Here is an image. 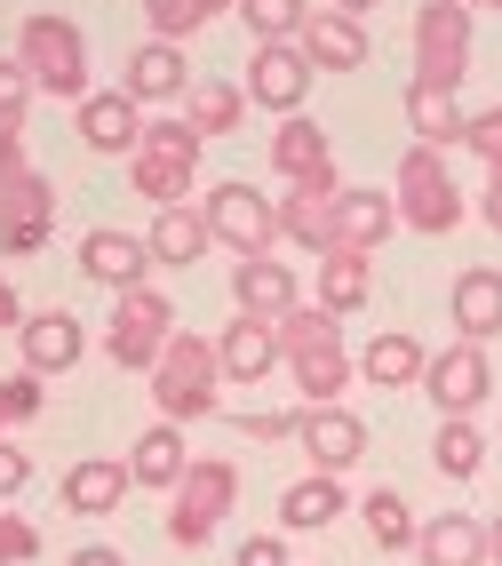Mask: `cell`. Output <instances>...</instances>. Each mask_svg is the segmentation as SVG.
Returning a JSON list of instances; mask_svg holds the SVG:
<instances>
[{
  "label": "cell",
  "instance_id": "c3c4849f",
  "mask_svg": "<svg viewBox=\"0 0 502 566\" xmlns=\"http://www.w3.org/2000/svg\"><path fill=\"white\" fill-rule=\"evenodd\" d=\"M487 566H502V511L487 518Z\"/></svg>",
  "mask_w": 502,
  "mask_h": 566
},
{
  "label": "cell",
  "instance_id": "5bb4252c",
  "mask_svg": "<svg viewBox=\"0 0 502 566\" xmlns=\"http://www.w3.org/2000/svg\"><path fill=\"white\" fill-rule=\"evenodd\" d=\"M248 104H263V112H303V96H312V64H303V49L295 41H255V64H248Z\"/></svg>",
  "mask_w": 502,
  "mask_h": 566
},
{
  "label": "cell",
  "instance_id": "7a4b0ae2",
  "mask_svg": "<svg viewBox=\"0 0 502 566\" xmlns=\"http://www.w3.org/2000/svg\"><path fill=\"white\" fill-rule=\"evenodd\" d=\"M56 240V184L24 160V128H0V255H41Z\"/></svg>",
  "mask_w": 502,
  "mask_h": 566
},
{
  "label": "cell",
  "instance_id": "f6af8a7d",
  "mask_svg": "<svg viewBox=\"0 0 502 566\" xmlns=\"http://www.w3.org/2000/svg\"><path fill=\"white\" fill-rule=\"evenodd\" d=\"M64 566H128V551H112V543H81Z\"/></svg>",
  "mask_w": 502,
  "mask_h": 566
},
{
  "label": "cell",
  "instance_id": "d590c367",
  "mask_svg": "<svg viewBox=\"0 0 502 566\" xmlns=\"http://www.w3.org/2000/svg\"><path fill=\"white\" fill-rule=\"evenodd\" d=\"M231 9V0H144V24H151V41H191V32H200V24H216Z\"/></svg>",
  "mask_w": 502,
  "mask_h": 566
},
{
  "label": "cell",
  "instance_id": "836d02e7",
  "mask_svg": "<svg viewBox=\"0 0 502 566\" xmlns=\"http://www.w3.org/2000/svg\"><path fill=\"white\" fill-rule=\"evenodd\" d=\"M375 255H320V312H359L367 304V287H375V272H367Z\"/></svg>",
  "mask_w": 502,
  "mask_h": 566
},
{
  "label": "cell",
  "instance_id": "4fadbf2b",
  "mask_svg": "<svg viewBox=\"0 0 502 566\" xmlns=\"http://www.w3.org/2000/svg\"><path fill=\"white\" fill-rule=\"evenodd\" d=\"M295 447L312 455V471H327V479H343L359 455H367V423L352 407H295Z\"/></svg>",
  "mask_w": 502,
  "mask_h": 566
},
{
  "label": "cell",
  "instance_id": "6da1fadb",
  "mask_svg": "<svg viewBox=\"0 0 502 566\" xmlns=\"http://www.w3.org/2000/svg\"><path fill=\"white\" fill-rule=\"evenodd\" d=\"M280 335V367H287V384L303 391V407H335L343 391H352V352H343V319L320 312V304H295L272 319Z\"/></svg>",
  "mask_w": 502,
  "mask_h": 566
},
{
  "label": "cell",
  "instance_id": "8fae6325",
  "mask_svg": "<svg viewBox=\"0 0 502 566\" xmlns=\"http://www.w3.org/2000/svg\"><path fill=\"white\" fill-rule=\"evenodd\" d=\"M415 391H431V407L439 415H479L487 399H494V367H487V344H454L447 352H431L422 359V384Z\"/></svg>",
  "mask_w": 502,
  "mask_h": 566
},
{
  "label": "cell",
  "instance_id": "7402d4cb",
  "mask_svg": "<svg viewBox=\"0 0 502 566\" xmlns=\"http://www.w3.org/2000/svg\"><path fill=\"white\" fill-rule=\"evenodd\" d=\"M121 88H128L136 104H184V96H191V64H184L176 41H144V49L128 56V72H121Z\"/></svg>",
  "mask_w": 502,
  "mask_h": 566
},
{
  "label": "cell",
  "instance_id": "681fc988",
  "mask_svg": "<svg viewBox=\"0 0 502 566\" xmlns=\"http://www.w3.org/2000/svg\"><path fill=\"white\" fill-rule=\"evenodd\" d=\"M335 9H343V17H367V9H375V0H335Z\"/></svg>",
  "mask_w": 502,
  "mask_h": 566
},
{
  "label": "cell",
  "instance_id": "8d00e7d4",
  "mask_svg": "<svg viewBox=\"0 0 502 566\" xmlns=\"http://www.w3.org/2000/svg\"><path fill=\"white\" fill-rule=\"evenodd\" d=\"M231 9H240V24L255 41H295L303 17H312V0H231Z\"/></svg>",
  "mask_w": 502,
  "mask_h": 566
},
{
  "label": "cell",
  "instance_id": "30bf717a",
  "mask_svg": "<svg viewBox=\"0 0 502 566\" xmlns=\"http://www.w3.org/2000/svg\"><path fill=\"white\" fill-rule=\"evenodd\" d=\"M208 232H216V248H231V255H272L280 248V200H263L255 184H240V176H223V184H208Z\"/></svg>",
  "mask_w": 502,
  "mask_h": 566
},
{
  "label": "cell",
  "instance_id": "cb8c5ba5",
  "mask_svg": "<svg viewBox=\"0 0 502 566\" xmlns=\"http://www.w3.org/2000/svg\"><path fill=\"white\" fill-rule=\"evenodd\" d=\"M216 359H223V384H263V375L280 367L272 319H231V327L216 335Z\"/></svg>",
  "mask_w": 502,
  "mask_h": 566
},
{
  "label": "cell",
  "instance_id": "9a60e30c",
  "mask_svg": "<svg viewBox=\"0 0 502 566\" xmlns=\"http://www.w3.org/2000/svg\"><path fill=\"white\" fill-rule=\"evenodd\" d=\"M81 272L112 295L128 287H151V248L136 232H121V223H96V232H81Z\"/></svg>",
  "mask_w": 502,
  "mask_h": 566
},
{
  "label": "cell",
  "instance_id": "b9f144b4",
  "mask_svg": "<svg viewBox=\"0 0 502 566\" xmlns=\"http://www.w3.org/2000/svg\"><path fill=\"white\" fill-rule=\"evenodd\" d=\"M24 486H32V455H24V447H9V439H0V503H17Z\"/></svg>",
  "mask_w": 502,
  "mask_h": 566
},
{
  "label": "cell",
  "instance_id": "4316f807",
  "mask_svg": "<svg viewBox=\"0 0 502 566\" xmlns=\"http://www.w3.org/2000/svg\"><path fill=\"white\" fill-rule=\"evenodd\" d=\"M144 248H151V263H176V272H191V263L216 248V232H208V216L184 200V208H160V216H151Z\"/></svg>",
  "mask_w": 502,
  "mask_h": 566
},
{
  "label": "cell",
  "instance_id": "7c38bea8",
  "mask_svg": "<svg viewBox=\"0 0 502 566\" xmlns=\"http://www.w3.org/2000/svg\"><path fill=\"white\" fill-rule=\"evenodd\" d=\"M391 232H399L391 192H375V184H343V192L327 200V248L320 255H375Z\"/></svg>",
  "mask_w": 502,
  "mask_h": 566
},
{
  "label": "cell",
  "instance_id": "ab89813d",
  "mask_svg": "<svg viewBox=\"0 0 502 566\" xmlns=\"http://www.w3.org/2000/svg\"><path fill=\"white\" fill-rule=\"evenodd\" d=\"M24 104H32V72L17 56H0V128H24Z\"/></svg>",
  "mask_w": 502,
  "mask_h": 566
},
{
  "label": "cell",
  "instance_id": "2e32d148",
  "mask_svg": "<svg viewBox=\"0 0 502 566\" xmlns=\"http://www.w3.org/2000/svg\"><path fill=\"white\" fill-rule=\"evenodd\" d=\"M72 120H81V144H88V153L121 160V153H136V136H144V104H136L128 88H88L81 104H72Z\"/></svg>",
  "mask_w": 502,
  "mask_h": 566
},
{
  "label": "cell",
  "instance_id": "484cf974",
  "mask_svg": "<svg viewBox=\"0 0 502 566\" xmlns=\"http://www.w3.org/2000/svg\"><path fill=\"white\" fill-rule=\"evenodd\" d=\"M191 471V447H184V423H151L136 447H128V486H151V495H168V486Z\"/></svg>",
  "mask_w": 502,
  "mask_h": 566
},
{
  "label": "cell",
  "instance_id": "f546056e",
  "mask_svg": "<svg viewBox=\"0 0 502 566\" xmlns=\"http://www.w3.org/2000/svg\"><path fill=\"white\" fill-rule=\"evenodd\" d=\"M462 120H471V112H462L447 88L407 81V128H415V144H431V153H454V144H462Z\"/></svg>",
  "mask_w": 502,
  "mask_h": 566
},
{
  "label": "cell",
  "instance_id": "ffe728a7",
  "mask_svg": "<svg viewBox=\"0 0 502 566\" xmlns=\"http://www.w3.org/2000/svg\"><path fill=\"white\" fill-rule=\"evenodd\" d=\"M231 304H240V319H280L303 304V287L280 255H248V263H231Z\"/></svg>",
  "mask_w": 502,
  "mask_h": 566
},
{
  "label": "cell",
  "instance_id": "ba28073f",
  "mask_svg": "<svg viewBox=\"0 0 502 566\" xmlns=\"http://www.w3.org/2000/svg\"><path fill=\"white\" fill-rule=\"evenodd\" d=\"M471 32H479V17L462 0H422L415 9V81L454 96L471 81Z\"/></svg>",
  "mask_w": 502,
  "mask_h": 566
},
{
  "label": "cell",
  "instance_id": "f1b7e54d",
  "mask_svg": "<svg viewBox=\"0 0 502 566\" xmlns=\"http://www.w3.org/2000/svg\"><path fill=\"white\" fill-rule=\"evenodd\" d=\"M343 511V479H327V471H312V479H295L287 495H280V535H320V526H335Z\"/></svg>",
  "mask_w": 502,
  "mask_h": 566
},
{
  "label": "cell",
  "instance_id": "e575fe53",
  "mask_svg": "<svg viewBox=\"0 0 502 566\" xmlns=\"http://www.w3.org/2000/svg\"><path fill=\"white\" fill-rule=\"evenodd\" d=\"M359 518H367V543L375 551H415V511H407V495H399V486H375V495L359 503Z\"/></svg>",
  "mask_w": 502,
  "mask_h": 566
},
{
  "label": "cell",
  "instance_id": "e0dca14e",
  "mask_svg": "<svg viewBox=\"0 0 502 566\" xmlns=\"http://www.w3.org/2000/svg\"><path fill=\"white\" fill-rule=\"evenodd\" d=\"M272 168H280L287 192H295V184H343V176H335V144H327V128L303 120V112H287V120L272 128Z\"/></svg>",
  "mask_w": 502,
  "mask_h": 566
},
{
  "label": "cell",
  "instance_id": "3957f363",
  "mask_svg": "<svg viewBox=\"0 0 502 566\" xmlns=\"http://www.w3.org/2000/svg\"><path fill=\"white\" fill-rule=\"evenodd\" d=\"M151 407H160V423H208L223 407V359L208 335H168L160 367H151Z\"/></svg>",
  "mask_w": 502,
  "mask_h": 566
},
{
  "label": "cell",
  "instance_id": "1f68e13d",
  "mask_svg": "<svg viewBox=\"0 0 502 566\" xmlns=\"http://www.w3.org/2000/svg\"><path fill=\"white\" fill-rule=\"evenodd\" d=\"M343 192V184H295V192L280 200V240H295V248H327V200Z\"/></svg>",
  "mask_w": 502,
  "mask_h": 566
},
{
  "label": "cell",
  "instance_id": "8992f818",
  "mask_svg": "<svg viewBox=\"0 0 502 566\" xmlns=\"http://www.w3.org/2000/svg\"><path fill=\"white\" fill-rule=\"evenodd\" d=\"M200 153H208V136H191L184 120H144L136 153H128V184L151 208H184L191 184H200Z\"/></svg>",
  "mask_w": 502,
  "mask_h": 566
},
{
  "label": "cell",
  "instance_id": "74e56055",
  "mask_svg": "<svg viewBox=\"0 0 502 566\" xmlns=\"http://www.w3.org/2000/svg\"><path fill=\"white\" fill-rule=\"evenodd\" d=\"M41 399H49V391H41V375H32V367L9 375V384H0V439H9L17 423H32V415H41Z\"/></svg>",
  "mask_w": 502,
  "mask_h": 566
},
{
  "label": "cell",
  "instance_id": "4dcf8cb0",
  "mask_svg": "<svg viewBox=\"0 0 502 566\" xmlns=\"http://www.w3.org/2000/svg\"><path fill=\"white\" fill-rule=\"evenodd\" d=\"M248 120V88H231V81H191L184 96V128L191 136H223V128H240Z\"/></svg>",
  "mask_w": 502,
  "mask_h": 566
},
{
  "label": "cell",
  "instance_id": "277c9868",
  "mask_svg": "<svg viewBox=\"0 0 502 566\" xmlns=\"http://www.w3.org/2000/svg\"><path fill=\"white\" fill-rule=\"evenodd\" d=\"M391 208H399L407 232H422V240H447L454 223L471 216V200H462L447 153H431V144H407V160H399V176H391Z\"/></svg>",
  "mask_w": 502,
  "mask_h": 566
},
{
  "label": "cell",
  "instance_id": "7dc6e473",
  "mask_svg": "<svg viewBox=\"0 0 502 566\" xmlns=\"http://www.w3.org/2000/svg\"><path fill=\"white\" fill-rule=\"evenodd\" d=\"M0 327H24V304H17V287L0 280Z\"/></svg>",
  "mask_w": 502,
  "mask_h": 566
},
{
  "label": "cell",
  "instance_id": "52a82bcc",
  "mask_svg": "<svg viewBox=\"0 0 502 566\" xmlns=\"http://www.w3.org/2000/svg\"><path fill=\"white\" fill-rule=\"evenodd\" d=\"M231 503H240V463L191 455V471L168 486V543H176V551H200L216 526L231 518Z\"/></svg>",
  "mask_w": 502,
  "mask_h": 566
},
{
  "label": "cell",
  "instance_id": "83f0119b",
  "mask_svg": "<svg viewBox=\"0 0 502 566\" xmlns=\"http://www.w3.org/2000/svg\"><path fill=\"white\" fill-rule=\"evenodd\" d=\"M422 359H431V352H422L407 327H391V335H375V344H367L352 367L367 375L375 391H415V384H422Z\"/></svg>",
  "mask_w": 502,
  "mask_h": 566
},
{
  "label": "cell",
  "instance_id": "44dd1931",
  "mask_svg": "<svg viewBox=\"0 0 502 566\" xmlns=\"http://www.w3.org/2000/svg\"><path fill=\"white\" fill-rule=\"evenodd\" d=\"M17 335H24V367L32 375H72V367L88 359V335H81L72 312H24Z\"/></svg>",
  "mask_w": 502,
  "mask_h": 566
},
{
  "label": "cell",
  "instance_id": "603a6c76",
  "mask_svg": "<svg viewBox=\"0 0 502 566\" xmlns=\"http://www.w3.org/2000/svg\"><path fill=\"white\" fill-rule=\"evenodd\" d=\"M415 558L422 566H487V518L471 511H439L415 526Z\"/></svg>",
  "mask_w": 502,
  "mask_h": 566
},
{
  "label": "cell",
  "instance_id": "f907efd6",
  "mask_svg": "<svg viewBox=\"0 0 502 566\" xmlns=\"http://www.w3.org/2000/svg\"><path fill=\"white\" fill-rule=\"evenodd\" d=\"M462 9H471V17H479V9H502V0H462Z\"/></svg>",
  "mask_w": 502,
  "mask_h": 566
},
{
  "label": "cell",
  "instance_id": "5b68a950",
  "mask_svg": "<svg viewBox=\"0 0 502 566\" xmlns=\"http://www.w3.org/2000/svg\"><path fill=\"white\" fill-rule=\"evenodd\" d=\"M17 64L32 72V88L56 96V104H81L88 96V32L72 17H24L17 24Z\"/></svg>",
  "mask_w": 502,
  "mask_h": 566
},
{
  "label": "cell",
  "instance_id": "ac0fdd59",
  "mask_svg": "<svg viewBox=\"0 0 502 566\" xmlns=\"http://www.w3.org/2000/svg\"><path fill=\"white\" fill-rule=\"evenodd\" d=\"M295 49H303V64H312V72H359V64H367V24L343 17V9H312V17H303V32H295Z\"/></svg>",
  "mask_w": 502,
  "mask_h": 566
},
{
  "label": "cell",
  "instance_id": "7bdbcfd3",
  "mask_svg": "<svg viewBox=\"0 0 502 566\" xmlns=\"http://www.w3.org/2000/svg\"><path fill=\"white\" fill-rule=\"evenodd\" d=\"M231 566H287V535H248L231 551Z\"/></svg>",
  "mask_w": 502,
  "mask_h": 566
},
{
  "label": "cell",
  "instance_id": "f35d334b",
  "mask_svg": "<svg viewBox=\"0 0 502 566\" xmlns=\"http://www.w3.org/2000/svg\"><path fill=\"white\" fill-rule=\"evenodd\" d=\"M462 153H479L487 176H502V104H487V112H471V120H462Z\"/></svg>",
  "mask_w": 502,
  "mask_h": 566
},
{
  "label": "cell",
  "instance_id": "816d5d0a",
  "mask_svg": "<svg viewBox=\"0 0 502 566\" xmlns=\"http://www.w3.org/2000/svg\"><path fill=\"white\" fill-rule=\"evenodd\" d=\"M494 431H502V407H494Z\"/></svg>",
  "mask_w": 502,
  "mask_h": 566
},
{
  "label": "cell",
  "instance_id": "60d3db41",
  "mask_svg": "<svg viewBox=\"0 0 502 566\" xmlns=\"http://www.w3.org/2000/svg\"><path fill=\"white\" fill-rule=\"evenodd\" d=\"M32 558H41V526L0 511V566H32Z\"/></svg>",
  "mask_w": 502,
  "mask_h": 566
},
{
  "label": "cell",
  "instance_id": "bcb514c9",
  "mask_svg": "<svg viewBox=\"0 0 502 566\" xmlns=\"http://www.w3.org/2000/svg\"><path fill=\"white\" fill-rule=\"evenodd\" d=\"M479 216H487L494 232H502V176H487V192H479Z\"/></svg>",
  "mask_w": 502,
  "mask_h": 566
},
{
  "label": "cell",
  "instance_id": "ee69618b",
  "mask_svg": "<svg viewBox=\"0 0 502 566\" xmlns=\"http://www.w3.org/2000/svg\"><path fill=\"white\" fill-rule=\"evenodd\" d=\"M240 431H248V439H295V415H255V407H248Z\"/></svg>",
  "mask_w": 502,
  "mask_h": 566
},
{
  "label": "cell",
  "instance_id": "9c48e42d",
  "mask_svg": "<svg viewBox=\"0 0 502 566\" xmlns=\"http://www.w3.org/2000/svg\"><path fill=\"white\" fill-rule=\"evenodd\" d=\"M168 335H176V304L160 287H128L121 304H112V327H104V359L112 367H128V375H151L168 352Z\"/></svg>",
  "mask_w": 502,
  "mask_h": 566
},
{
  "label": "cell",
  "instance_id": "d4e9b609",
  "mask_svg": "<svg viewBox=\"0 0 502 566\" xmlns=\"http://www.w3.org/2000/svg\"><path fill=\"white\" fill-rule=\"evenodd\" d=\"M121 503H128V463L88 455V463L64 471V511H72V518H112Z\"/></svg>",
  "mask_w": 502,
  "mask_h": 566
},
{
  "label": "cell",
  "instance_id": "d6a6232c",
  "mask_svg": "<svg viewBox=\"0 0 502 566\" xmlns=\"http://www.w3.org/2000/svg\"><path fill=\"white\" fill-rule=\"evenodd\" d=\"M431 463H439V479H454V486L487 471V439H479V423H471V415H439Z\"/></svg>",
  "mask_w": 502,
  "mask_h": 566
},
{
  "label": "cell",
  "instance_id": "d6986e66",
  "mask_svg": "<svg viewBox=\"0 0 502 566\" xmlns=\"http://www.w3.org/2000/svg\"><path fill=\"white\" fill-rule=\"evenodd\" d=\"M447 319H454L462 344H494V335H502V272H494V263H471V272H454Z\"/></svg>",
  "mask_w": 502,
  "mask_h": 566
}]
</instances>
